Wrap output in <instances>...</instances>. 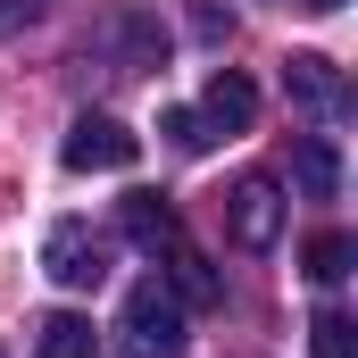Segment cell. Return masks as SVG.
<instances>
[{"mask_svg": "<svg viewBox=\"0 0 358 358\" xmlns=\"http://www.w3.org/2000/svg\"><path fill=\"white\" fill-rule=\"evenodd\" d=\"M125 342H117V358H183V300L150 275V283H134L125 292V325H117Z\"/></svg>", "mask_w": 358, "mask_h": 358, "instance_id": "cell-1", "label": "cell"}, {"mask_svg": "<svg viewBox=\"0 0 358 358\" xmlns=\"http://www.w3.org/2000/svg\"><path fill=\"white\" fill-rule=\"evenodd\" d=\"M42 275L67 283V292H100L108 283V234H92L84 217H59L42 234Z\"/></svg>", "mask_w": 358, "mask_h": 358, "instance_id": "cell-2", "label": "cell"}, {"mask_svg": "<svg viewBox=\"0 0 358 358\" xmlns=\"http://www.w3.org/2000/svg\"><path fill=\"white\" fill-rule=\"evenodd\" d=\"M59 159H67L76 176H125V167L142 159V134H125L117 117H76L67 142H59Z\"/></svg>", "mask_w": 358, "mask_h": 358, "instance_id": "cell-3", "label": "cell"}, {"mask_svg": "<svg viewBox=\"0 0 358 358\" xmlns=\"http://www.w3.org/2000/svg\"><path fill=\"white\" fill-rule=\"evenodd\" d=\"M225 234L242 250H275V234H283V192H275V176H242L225 192Z\"/></svg>", "mask_w": 358, "mask_h": 358, "instance_id": "cell-4", "label": "cell"}, {"mask_svg": "<svg viewBox=\"0 0 358 358\" xmlns=\"http://www.w3.org/2000/svg\"><path fill=\"white\" fill-rule=\"evenodd\" d=\"M283 92H292V108H308V117H334V108L350 100L342 67H334L325 50H292V59H283Z\"/></svg>", "mask_w": 358, "mask_h": 358, "instance_id": "cell-5", "label": "cell"}, {"mask_svg": "<svg viewBox=\"0 0 358 358\" xmlns=\"http://www.w3.org/2000/svg\"><path fill=\"white\" fill-rule=\"evenodd\" d=\"M159 259H167V275H159V283H167V292H176L183 308H217V300H225V283H217V267H208V259H200V250H192V242H167V250H159Z\"/></svg>", "mask_w": 358, "mask_h": 358, "instance_id": "cell-6", "label": "cell"}, {"mask_svg": "<svg viewBox=\"0 0 358 358\" xmlns=\"http://www.w3.org/2000/svg\"><path fill=\"white\" fill-rule=\"evenodd\" d=\"M117 225H125V242H142L150 259L176 242L183 225H176V208H167V192H125V208H117Z\"/></svg>", "mask_w": 358, "mask_h": 358, "instance_id": "cell-7", "label": "cell"}, {"mask_svg": "<svg viewBox=\"0 0 358 358\" xmlns=\"http://www.w3.org/2000/svg\"><path fill=\"white\" fill-rule=\"evenodd\" d=\"M200 117H208L217 134H250V117H259V92H250V76L217 67V76H208V100H200Z\"/></svg>", "mask_w": 358, "mask_h": 358, "instance_id": "cell-8", "label": "cell"}, {"mask_svg": "<svg viewBox=\"0 0 358 358\" xmlns=\"http://www.w3.org/2000/svg\"><path fill=\"white\" fill-rule=\"evenodd\" d=\"M100 342H92V317H76V308H50L42 325H34V358H92Z\"/></svg>", "mask_w": 358, "mask_h": 358, "instance_id": "cell-9", "label": "cell"}, {"mask_svg": "<svg viewBox=\"0 0 358 358\" xmlns=\"http://www.w3.org/2000/svg\"><path fill=\"white\" fill-rule=\"evenodd\" d=\"M292 176H300L308 200H334V192H342V150H334L325 134H308V142L292 150Z\"/></svg>", "mask_w": 358, "mask_h": 358, "instance_id": "cell-10", "label": "cell"}, {"mask_svg": "<svg viewBox=\"0 0 358 358\" xmlns=\"http://www.w3.org/2000/svg\"><path fill=\"white\" fill-rule=\"evenodd\" d=\"M308 350L317 358H358V325L342 308H317V317H308Z\"/></svg>", "mask_w": 358, "mask_h": 358, "instance_id": "cell-11", "label": "cell"}, {"mask_svg": "<svg viewBox=\"0 0 358 358\" xmlns=\"http://www.w3.org/2000/svg\"><path fill=\"white\" fill-rule=\"evenodd\" d=\"M350 259H358L350 234H317V242H308V283H342V275H350Z\"/></svg>", "mask_w": 358, "mask_h": 358, "instance_id": "cell-12", "label": "cell"}, {"mask_svg": "<svg viewBox=\"0 0 358 358\" xmlns=\"http://www.w3.org/2000/svg\"><path fill=\"white\" fill-rule=\"evenodd\" d=\"M159 134H167V142H176L183 159H200V150H208V142H217V125H208V117H200V108H167V117H159Z\"/></svg>", "mask_w": 358, "mask_h": 358, "instance_id": "cell-13", "label": "cell"}, {"mask_svg": "<svg viewBox=\"0 0 358 358\" xmlns=\"http://www.w3.org/2000/svg\"><path fill=\"white\" fill-rule=\"evenodd\" d=\"M192 34H200V42H225V34H234V8L200 0V8H192Z\"/></svg>", "mask_w": 358, "mask_h": 358, "instance_id": "cell-14", "label": "cell"}, {"mask_svg": "<svg viewBox=\"0 0 358 358\" xmlns=\"http://www.w3.org/2000/svg\"><path fill=\"white\" fill-rule=\"evenodd\" d=\"M42 17V0H0V34H17V25H34Z\"/></svg>", "mask_w": 358, "mask_h": 358, "instance_id": "cell-15", "label": "cell"}, {"mask_svg": "<svg viewBox=\"0 0 358 358\" xmlns=\"http://www.w3.org/2000/svg\"><path fill=\"white\" fill-rule=\"evenodd\" d=\"M292 8H317V17H334V8H342V0H292Z\"/></svg>", "mask_w": 358, "mask_h": 358, "instance_id": "cell-16", "label": "cell"}, {"mask_svg": "<svg viewBox=\"0 0 358 358\" xmlns=\"http://www.w3.org/2000/svg\"><path fill=\"white\" fill-rule=\"evenodd\" d=\"M0 358H8V350H0Z\"/></svg>", "mask_w": 358, "mask_h": 358, "instance_id": "cell-17", "label": "cell"}]
</instances>
